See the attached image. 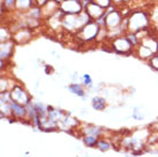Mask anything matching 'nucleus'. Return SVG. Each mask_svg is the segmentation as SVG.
I'll use <instances>...</instances> for the list:
<instances>
[{"label":"nucleus","mask_w":158,"mask_h":157,"mask_svg":"<svg viewBox=\"0 0 158 157\" xmlns=\"http://www.w3.org/2000/svg\"><path fill=\"white\" fill-rule=\"evenodd\" d=\"M150 24L149 17L143 11H135L127 16V32H136L148 29Z\"/></svg>","instance_id":"obj_1"},{"label":"nucleus","mask_w":158,"mask_h":157,"mask_svg":"<svg viewBox=\"0 0 158 157\" xmlns=\"http://www.w3.org/2000/svg\"><path fill=\"white\" fill-rule=\"evenodd\" d=\"M101 28L102 27L96 21L92 20L86 25H84L78 32H76V38L81 43H92L98 39Z\"/></svg>","instance_id":"obj_2"},{"label":"nucleus","mask_w":158,"mask_h":157,"mask_svg":"<svg viewBox=\"0 0 158 157\" xmlns=\"http://www.w3.org/2000/svg\"><path fill=\"white\" fill-rule=\"evenodd\" d=\"M111 48L118 53V54H130L135 49V47L132 45L126 35H122L119 37H116L114 39H111Z\"/></svg>","instance_id":"obj_3"},{"label":"nucleus","mask_w":158,"mask_h":157,"mask_svg":"<svg viewBox=\"0 0 158 157\" xmlns=\"http://www.w3.org/2000/svg\"><path fill=\"white\" fill-rule=\"evenodd\" d=\"M124 19L125 17L123 15V13L117 8L112 9L111 12H107V9H106V24H104V27L107 28L108 31L120 29V25H122Z\"/></svg>","instance_id":"obj_4"},{"label":"nucleus","mask_w":158,"mask_h":157,"mask_svg":"<svg viewBox=\"0 0 158 157\" xmlns=\"http://www.w3.org/2000/svg\"><path fill=\"white\" fill-rule=\"evenodd\" d=\"M60 9L64 14H79L84 11L81 0H60Z\"/></svg>","instance_id":"obj_5"},{"label":"nucleus","mask_w":158,"mask_h":157,"mask_svg":"<svg viewBox=\"0 0 158 157\" xmlns=\"http://www.w3.org/2000/svg\"><path fill=\"white\" fill-rule=\"evenodd\" d=\"M9 93H10L12 101H14V102H16V103H20L22 106H27V104L31 101L29 93L24 90L23 87L20 86V85L13 86Z\"/></svg>","instance_id":"obj_6"},{"label":"nucleus","mask_w":158,"mask_h":157,"mask_svg":"<svg viewBox=\"0 0 158 157\" xmlns=\"http://www.w3.org/2000/svg\"><path fill=\"white\" fill-rule=\"evenodd\" d=\"M84 5V11L89 15L93 21L99 20L100 17H102L106 14V9L101 7L100 5H98L94 1H83Z\"/></svg>","instance_id":"obj_7"},{"label":"nucleus","mask_w":158,"mask_h":157,"mask_svg":"<svg viewBox=\"0 0 158 157\" xmlns=\"http://www.w3.org/2000/svg\"><path fill=\"white\" fill-rule=\"evenodd\" d=\"M32 38L31 29L28 27H20L16 32H12V39L15 43L25 44Z\"/></svg>","instance_id":"obj_8"},{"label":"nucleus","mask_w":158,"mask_h":157,"mask_svg":"<svg viewBox=\"0 0 158 157\" xmlns=\"http://www.w3.org/2000/svg\"><path fill=\"white\" fill-rule=\"evenodd\" d=\"M59 9H60V0H49L48 2H46L41 7L43 17L45 20H47L52 15H54Z\"/></svg>","instance_id":"obj_9"},{"label":"nucleus","mask_w":158,"mask_h":157,"mask_svg":"<svg viewBox=\"0 0 158 157\" xmlns=\"http://www.w3.org/2000/svg\"><path fill=\"white\" fill-rule=\"evenodd\" d=\"M14 46H15V41L13 39H9L7 41H4L0 45V57H1V62H5L8 57H10L14 51Z\"/></svg>","instance_id":"obj_10"},{"label":"nucleus","mask_w":158,"mask_h":157,"mask_svg":"<svg viewBox=\"0 0 158 157\" xmlns=\"http://www.w3.org/2000/svg\"><path fill=\"white\" fill-rule=\"evenodd\" d=\"M10 108H12L13 118H17V119H22L23 118L24 119V118L28 117V112H27L25 106H22L20 103L10 101Z\"/></svg>","instance_id":"obj_11"},{"label":"nucleus","mask_w":158,"mask_h":157,"mask_svg":"<svg viewBox=\"0 0 158 157\" xmlns=\"http://www.w3.org/2000/svg\"><path fill=\"white\" fill-rule=\"evenodd\" d=\"M35 5H36L35 0H16L15 11H17L19 13H22V14H25V13H28Z\"/></svg>","instance_id":"obj_12"},{"label":"nucleus","mask_w":158,"mask_h":157,"mask_svg":"<svg viewBox=\"0 0 158 157\" xmlns=\"http://www.w3.org/2000/svg\"><path fill=\"white\" fill-rule=\"evenodd\" d=\"M135 53H136V55H138L140 59L142 60H149L154 56V53L150 51V49H148L147 47H144V46H141V45H138L136 47H135Z\"/></svg>","instance_id":"obj_13"},{"label":"nucleus","mask_w":158,"mask_h":157,"mask_svg":"<svg viewBox=\"0 0 158 157\" xmlns=\"http://www.w3.org/2000/svg\"><path fill=\"white\" fill-rule=\"evenodd\" d=\"M64 116H65V114H64L62 110L53 108V107H48V117H51L56 123L61 122L64 118Z\"/></svg>","instance_id":"obj_14"},{"label":"nucleus","mask_w":158,"mask_h":157,"mask_svg":"<svg viewBox=\"0 0 158 157\" xmlns=\"http://www.w3.org/2000/svg\"><path fill=\"white\" fill-rule=\"evenodd\" d=\"M92 107H93V109L98 110V111H102L107 107V101L102 96H94L92 99Z\"/></svg>","instance_id":"obj_15"},{"label":"nucleus","mask_w":158,"mask_h":157,"mask_svg":"<svg viewBox=\"0 0 158 157\" xmlns=\"http://www.w3.org/2000/svg\"><path fill=\"white\" fill-rule=\"evenodd\" d=\"M69 91L71 92L72 94L77 95V96H81V98H85V91H84L83 86L78 84V83H73V84H70L69 85Z\"/></svg>","instance_id":"obj_16"},{"label":"nucleus","mask_w":158,"mask_h":157,"mask_svg":"<svg viewBox=\"0 0 158 157\" xmlns=\"http://www.w3.org/2000/svg\"><path fill=\"white\" fill-rule=\"evenodd\" d=\"M60 124L62 126H64V127H68V129H73V127H76V126L78 125V122H77V119H75V118L65 115L63 119L60 122Z\"/></svg>","instance_id":"obj_17"},{"label":"nucleus","mask_w":158,"mask_h":157,"mask_svg":"<svg viewBox=\"0 0 158 157\" xmlns=\"http://www.w3.org/2000/svg\"><path fill=\"white\" fill-rule=\"evenodd\" d=\"M85 133H86V135L99 137L100 134L102 133V130H101V127H98V126H87V127H85Z\"/></svg>","instance_id":"obj_18"},{"label":"nucleus","mask_w":158,"mask_h":157,"mask_svg":"<svg viewBox=\"0 0 158 157\" xmlns=\"http://www.w3.org/2000/svg\"><path fill=\"white\" fill-rule=\"evenodd\" d=\"M0 36H1V43H4V41H7V40L12 39V31L10 30H8L6 27H1L0 29Z\"/></svg>","instance_id":"obj_19"},{"label":"nucleus","mask_w":158,"mask_h":157,"mask_svg":"<svg viewBox=\"0 0 158 157\" xmlns=\"http://www.w3.org/2000/svg\"><path fill=\"white\" fill-rule=\"evenodd\" d=\"M98 137H94V135H85L84 137V142L85 145L88 146V147H94V146L98 145Z\"/></svg>","instance_id":"obj_20"},{"label":"nucleus","mask_w":158,"mask_h":157,"mask_svg":"<svg viewBox=\"0 0 158 157\" xmlns=\"http://www.w3.org/2000/svg\"><path fill=\"white\" fill-rule=\"evenodd\" d=\"M96 147H98L100 150L106 151V150H108L109 148H110L111 145L108 141H106V140H99V141H98V145H96Z\"/></svg>","instance_id":"obj_21"},{"label":"nucleus","mask_w":158,"mask_h":157,"mask_svg":"<svg viewBox=\"0 0 158 157\" xmlns=\"http://www.w3.org/2000/svg\"><path fill=\"white\" fill-rule=\"evenodd\" d=\"M94 2H96L98 5H100L101 7L103 8H108L110 7L111 4H112V0H93Z\"/></svg>","instance_id":"obj_22"},{"label":"nucleus","mask_w":158,"mask_h":157,"mask_svg":"<svg viewBox=\"0 0 158 157\" xmlns=\"http://www.w3.org/2000/svg\"><path fill=\"white\" fill-rule=\"evenodd\" d=\"M149 64H150L154 69L158 70V53H156V54H155L154 56L149 60Z\"/></svg>","instance_id":"obj_23"},{"label":"nucleus","mask_w":158,"mask_h":157,"mask_svg":"<svg viewBox=\"0 0 158 157\" xmlns=\"http://www.w3.org/2000/svg\"><path fill=\"white\" fill-rule=\"evenodd\" d=\"M83 83L85 86H92V83H93V80H92V77L88 74H84L83 75Z\"/></svg>","instance_id":"obj_24"},{"label":"nucleus","mask_w":158,"mask_h":157,"mask_svg":"<svg viewBox=\"0 0 158 157\" xmlns=\"http://www.w3.org/2000/svg\"><path fill=\"white\" fill-rule=\"evenodd\" d=\"M132 117L134 118V119H138V121H140V119H142V118H143V115L141 114V112H139V110L135 108V109L133 110V115H132Z\"/></svg>","instance_id":"obj_25"},{"label":"nucleus","mask_w":158,"mask_h":157,"mask_svg":"<svg viewBox=\"0 0 158 157\" xmlns=\"http://www.w3.org/2000/svg\"><path fill=\"white\" fill-rule=\"evenodd\" d=\"M49 0H35V2H36L37 6H39V7H43L44 5L46 4V2H48Z\"/></svg>","instance_id":"obj_26"},{"label":"nucleus","mask_w":158,"mask_h":157,"mask_svg":"<svg viewBox=\"0 0 158 157\" xmlns=\"http://www.w3.org/2000/svg\"><path fill=\"white\" fill-rule=\"evenodd\" d=\"M112 2H114L115 5H120L124 2V0H112Z\"/></svg>","instance_id":"obj_27"},{"label":"nucleus","mask_w":158,"mask_h":157,"mask_svg":"<svg viewBox=\"0 0 158 157\" xmlns=\"http://www.w3.org/2000/svg\"><path fill=\"white\" fill-rule=\"evenodd\" d=\"M81 1H93V0H81Z\"/></svg>","instance_id":"obj_28"}]
</instances>
